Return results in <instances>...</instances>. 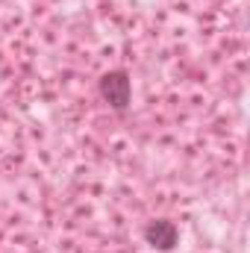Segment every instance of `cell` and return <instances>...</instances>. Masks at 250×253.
<instances>
[{"mask_svg":"<svg viewBox=\"0 0 250 253\" xmlns=\"http://www.w3.org/2000/svg\"><path fill=\"white\" fill-rule=\"evenodd\" d=\"M100 97L115 109V112H126L129 100H132V83L126 71H106L100 77Z\"/></svg>","mask_w":250,"mask_h":253,"instance_id":"cell-1","label":"cell"},{"mask_svg":"<svg viewBox=\"0 0 250 253\" xmlns=\"http://www.w3.org/2000/svg\"><path fill=\"white\" fill-rule=\"evenodd\" d=\"M144 239H147V245H153L156 251H174L177 242H180V230H177L174 221L159 218V221H150V224L144 227Z\"/></svg>","mask_w":250,"mask_h":253,"instance_id":"cell-2","label":"cell"}]
</instances>
